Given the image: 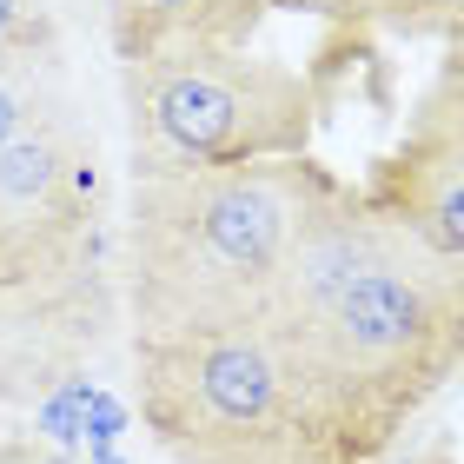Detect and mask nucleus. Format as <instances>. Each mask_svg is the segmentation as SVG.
Instances as JSON below:
<instances>
[{
	"label": "nucleus",
	"instance_id": "nucleus-9",
	"mask_svg": "<svg viewBox=\"0 0 464 464\" xmlns=\"http://www.w3.org/2000/svg\"><path fill=\"white\" fill-rule=\"evenodd\" d=\"M378 34L451 47V40H464V0H385V7H378Z\"/></svg>",
	"mask_w": 464,
	"mask_h": 464
},
{
	"label": "nucleus",
	"instance_id": "nucleus-1",
	"mask_svg": "<svg viewBox=\"0 0 464 464\" xmlns=\"http://www.w3.org/2000/svg\"><path fill=\"white\" fill-rule=\"evenodd\" d=\"M266 325L372 464L464 372V266L332 179L279 252Z\"/></svg>",
	"mask_w": 464,
	"mask_h": 464
},
{
	"label": "nucleus",
	"instance_id": "nucleus-8",
	"mask_svg": "<svg viewBox=\"0 0 464 464\" xmlns=\"http://www.w3.org/2000/svg\"><path fill=\"white\" fill-rule=\"evenodd\" d=\"M67 100H80L67 53H0V146H14L34 120H47Z\"/></svg>",
	"mask_w": 464,
	"mask_h": 464
},
{
	"label": "nucleus",
	"instance_id": "nucleus-3",
	"mask_svg": "<svg viewBox=\"0 0 464 464\" xmlns=\"http://www.w3.org/2000/svg\"><path fill=\"white\" fill-rule=\"evenodd\" d=\"M358 60H372V40H339L325 60H285L259 40L213 34L120 60L126 173L305 160Z\"/></svg>",
	"mask_w": 464,
	"mask_h": 464
},
{
	"label": "nucleus",
	"instance_id": "nucleus-7",
	"mask_svg": "<svg viewBox=\"0 0 464 464\" xmlns=\"http://www.w3.org/2000/svg\"><path fill=\"white\" fill-rule=\"evenodd\" d=\"M266 7L259 0H107V40L113 60H140L166 40H252Z\"/></svg>",
	"mask_w": 464,
	"mask_h": 464
},
{
	"label": "nucleus",
	"instance_id": "nucleus-6",
	"mask_svg": "<svg viewBox=\"0 0 464 464\" xmlns=\"http://www.w3.org/2000/svg\"><path fill=\"white\" fill-rule=\"evenodd\" d=\"M378 213L405 219L425 246L464 266V40H451L398 140L358 179Z\"/></svg>",
	"mask_w": 464,
	"mask_h": 464
},
{
	"label": "nucleus",
	"instance_id": "nucleus-10",
	"mask_svg": "<svg viewBox=\"0 0 464 464\" xmlns=\"http://www.w3.org/2000/svg\"><path fill=\"white\" fill-rule=\"evenodd\" d=\"M0 53H67L53 0H0Z\"/></svg>",
	"mask_w": 464,
	"mask_h": 464
},
{
	"label": "nucleus",
	"instance_id": "nucleus-11",
	"mask_svg": "<svg viewBox=\"0 0 464 464\" xmlns=\"http://www.w3.org/2000/svg\"><path fill=\"white\" fill-rule=\"evenodd\" d=\"M266 20L272 14H305V20H325L332 34H352V40H372L378 34V7L385 0H259Z\"/></svg>",
	"mask_w": 464,
	"mask_h": 464
},
{
	"label": "nucleus",
	"instance_id": "nucleus-5",
	"mask_svg": "<svg viewBox=\"0 0 464 464\" xmlns=\"http://www.w3.org/2000/svg\"><path fill=\"white\" fill-rule=\"evenodd\" d=\"M100 239H113L107 166L87 107L67 100L0 146V292L67 266Z\"/></svg>",
	"mask_w": 464,
	"mask_h": 464
},
{
	"label": "nucleus",
	"instance_id": "nucleus-2",
	"mask_svg": "<svg viewBox=\"0 0 464 464\" xmlns=\"http://www.w3.org/2000/svg\"><path fill=\"white\" fill-rule=\"evenodd\" d=\"M339 179L319 160L133 173L113 219V279L133 345L259 319L285 239Z\"/></svg>",
	"mask_w": 464,
	"mask_h": 464
},
{
	"label": "nucleus",
	"instance_id": "nucleus-4",
	"mask_svg": "<svg viewBox=\"0 0 464 464\" xmlns=\"http://www.w3.org/2000/svg\"><path fill=\"white\" fill-rule=\"evenodd\" d=\"M133 418L173 464H372L259 319L133 345Z\"/></svg>",
	"mask_w": 464,
	"mask_h": 464
}]
</instances>
